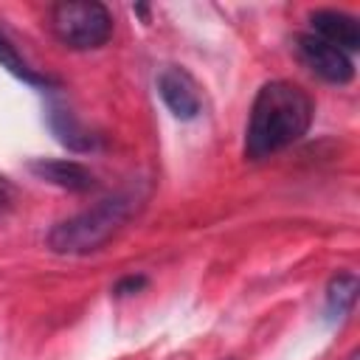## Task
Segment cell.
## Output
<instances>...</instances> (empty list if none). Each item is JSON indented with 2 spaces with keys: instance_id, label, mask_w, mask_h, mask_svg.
Returning <instances> with one entry per match:
<instances>
[{
  "instance_id": "277c9868",
  "label": "cell",
  "mask_w": 360,
  "mask_h": 360,
  "mask_svg": "<svg viewBox=\"0 0 360 360\" xmlns=\"http://www.w3.org/2000/svg\"><path fill=\"white\" fill-rule=\"evenodd\" d=\"M295 51L298 59L329 84H349L354 79V62L349 59V53L318 39L315 34H301L295 39Z\"/></svg>"
},
{
  "instance_id": "9c48e42d",
  "label": "cell",
  "mask_w": 360,
  "mask_h": 360,
  "mask_svg": "<svg viewBox=\"0 0 360 360\" xmlns=\"http://www.w3.org/2000/svg\"><path fill=\"white\" fill-rule=\"evenodd\" d=\"M0 68H6L11 76H17V79H22L25 84H34V87H53V84H56L51 76L37 73V70L20 56V51L11 45V39H8L3 31H0Z\"/></svg>"
},
{
  "instance_id": "52a82bcc",
  "label": "cell",
  "mask_w": 360,
  "mask_h": 360,
  "mask_svg": "<svg viewBox=\"0 0 360 360\" xmlns=\"http://www.w3.org/2000/svg\"><path fill=\"white\" fill-rule=\"evenodd\" d=\"M39 180L51 183V186H59L65 191H90L96 188V177L87 166L76 163V160H31L28 166Z\"/></svg>"
},
{
  "instance_id": "7c38bea8",
  "label": "cell",
  "mask_w": 360,
  "mask_h": 360,
  "mask_svg": "<svg viewBox=\"0 0 360 360\" xmlns=\"http://www.w3.org/2000/svg\"><path fill=\"white\" fill-rule=\"evenodd\" d=\"M8 202H11V188H8V183L0 177V211H3Z\"/></svg>"
},
{
  "instance_id": "7a4b0ae2",
  "label": "cell",
  "mask_w": 360,
  "mask_h": 360,
  "mask_svg": "<svg viewBox=\"0 0 360 360\" xmlns=\"http://www.w3.org/2000/svg\"><path fill=\"white\" fill-rule=\"evenodd\" d=\"M135 202H138V197L129 191L104 197L93 208L53 225L48 233V248L53 253H70V256L98 250L124 228V222L135 211Z\"/></svg>"
},
{
  "instance_id": "5bb4252c",
  "label": "cell",
  "mask_w": 360,
  "mask_h": 360,
  "mask_svg": "<svg viewBox=\"0 0 360 360\" xmlns=\"http://www.w3.org/2000/svg\"><path fill=\"white\" fill-rule=\"evenodd\" d=\"M228 360H233V357H228Z\"/></svg>"
},
{
  "instance_id": "6da1fadb",
  "label": "cell",
  "mask_w": 360,
  "mask_h": 360,
  "mask_svg": "<svg viewBox=\"0 0 360 360\" xmlns=\"http://www.w3.org/2000/svg\"><path fill=\"white\" fill-rule=\"evenodd\" d=\"M315 104L292 82L276 79L262 84L253 98L248 129H245V158L264 160L290 143H295L312 124Z\"/></svg>"
},
{
  "instance_id": "8fae6325",
  "label": "cell",
  "mask_w": 360,
  "mask_h": 360,
  "mask_svg": "<svg viewBox=\"0 0 360 360\" xmlns=\"http://www.w3.org/2000/svg\"><path fill=\"white\" fill-rule=\"evenodd\" d=\"M146 287V276H124L115 287H112V292L115 295H132V292H141Z\"/></svg>"
},
{
  "instance_id": "5b68a950",
  "label": "cell",
  "mask_w": 360,
  "mask_h": 360,
  "mask_svg": "<svg viewBox=\"0 0 360 360\" xmlns=\"http://www.w3.org/2000/svg\"><path fill=\"white\" fill-rule=\"evenodd\" d=\"M158 93L163 104L169 107V112L180 121H191L202 110V98H200V87L194 76L177 65H169L158 73Z\"/></svg>"
},
{
  "instance_id": "8992f818",
  "label": "cell",
  "mask_w": 360,
  "mask_h": 360,
  "mask_svg": "<svg viewBox=\"0 0 360 360\" xmlns=\"http://www.w3.org/2000/svg\"><path fill=\"white\" fill-rule=\"evenodd\" d=\"M309 25L312 34L335 48H340L343 53H354L360 48V25L354 17L335 11V8H318L309 14Z\"/></svg>"
},
{
  "instance_id": "3957f363",
  "label": "cell",
  "mask_w": 360,
  "mask_h": 360,
  "mask_svg": "<svg viewBox=\"0 0 360 360\" xmlns=\"http://www.w3.org/2000/svg\"><path fill=\"white\" fill-rule=\"evenodd\" d=\"M51 31L56 39L73 51L101 48L112 34V17L104 3L96 0H70L51 8Z\"/></svg>"
},
{
  "instance_id": "ba28073f",
  "label": "cell",
  "mask_w": 360,
  "mask_h": 360,
  "mask_svg": "<svg viewBox=\"0 0 360 360\" xmlns=\"http://www.w3.org/2000/svg\"><path fill=\"white\" fill-rule=\"evenodd\" d=\"M48 127H51V132L56 135V141H59L62 146L73 149V152H93V149L98 146V138H96L93 132H87V129L73 118L70 110H62V107H56V104L48 107Z\"/></svg>"
},
{
  "instance_id": "4fadbf2b",
  "label": "cell",
  "mask_w": 360,
  "mask_h": 360,
  "mask_svg": "<svg viewBox=\"0 0 360 360\" xmlns=\"http://www.w3.org/2000/svg\"><path fill=\"white\" fill-rule=\"evenodd\" d=\"M346 360H357V349H354V352H352V354H349Z\"/></svg>"
},
{
  "instance_id": "30bf717a",
  "label": "cell",
  "mask_w": 360,
  "mask_h": 360,
  "mask_svg": "<svg viewBox=\"0 0 360 360\" xmlns=\"http://www.w3.org/2000/svg\"><path fill=\"white\" fill-rule=\"evenodd\" d=\"M357 298V278L354 273H338L326 287V315L329 321H340Z\"/></svg>"
}]
</instances>
